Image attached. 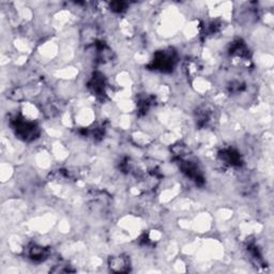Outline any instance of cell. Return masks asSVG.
Instances as JSON below:
<instances>
[{
    "label": "cell",
    "mask_w": 274,
    "mask_h": 274,
    "mask_svg": "<svg viewBox=\"0 0 274 274\" xmlns=\"http://www.w3.org/2000/svg\"><path fill=\"white\" fill-rule=\"evenodd\" d=\"M28 257L33 261L40 262L45 260L48 256V250L40 247V245L37 244H31L29 248H28Z\"/></svg>",
    "instance_id": "cell-7"
},
{
    "label": "cell",
    "mask_w": 274,
    "mask_h": 274,
    "mask_svg": "<svg viewBox=\"0 0 274 274\" xmlns=\"http://www.w3.org/2000/svg\"><path fill=\"white\" fill-rule=\"evenodd\" d=\"M12 127L16 136L25 142H31L40 135V130L35 122L27 121L21 117H16L12 121Z\"/></svg>",
    "instance_id": "cell-1"
},
{
    "label": "cell",
    "mask_w": 274,
    "mask_h": 274,
    "mask_svg": "<svg viewBox=\"0 0 274 274\" xmlns=\"http://www.w3.org/2000/svg\"><path fill=\"white\" fill-rule=\"evenodd\" d=\"M89 88H90L93 96L97 98H103L105 96V80L104 76L101 74H94L91 82L89 83Z\"/></svg>",
    "instance_id": "cell-5"
},
{
    "label": "cell",
    "mask_w": 274,
    "mask_h": 274,
    "mask_svg": "<svg viewBox=\"0 0 274 274\" xmlns=\"http://www.w3.org/2000/svg\"><path fill=\"white\" fill-rule=\"evenodd\" d=\"M220 159L224 162L225 164H228L231 166H240L242 164L241 156H240L239 152L233 149H225L220 152Z\"/></svg>",
    "instance_id": "cell-6"
},
{
    "label": "cell",
    "mask_w": 274,
    "mask_h": 274,
    "mask_svg": "<svg viewBox=\"0 0 274 274\" xmlns=\"http://www.w3.org/2000/svg\"><path fill=\"white\" fill-rule=\"evenodd\" d=\"M179 166H180V169L182 172L186 175L188 178L192 179L193 181L196 183H203L204 178L203 175L198 169V166L194 163V162L190 160H179Z\"/></svg>",
    "instance_id": "cell-3"
},
{
    "label": "cell",
    "mask_w": 274,
    "mask_h": 274,
    "mask_svg": "<svg viewBox=\"0 0 274 274\" xmlns=\"http://www.w3.org/2000/svg\"><path fill=\"white\" fill-rule=\"evenodd\" d=\"M176 54L172 49L159 50L154 55L151 68L162 72H170L176 64Z\"/></svg>",
    "instance_id": "cell-2"
},
{
    "label": "cell",
    "mask_w": 274,
    "mask_h": 274,
    "mask_svg": "<svg viewBox=\"0 0 274 274\" xmlns=\"http://www.w3.org/2000/svg\"><path fill=\"white\" fill-rule=\"evenodd\" d=\"M231 54L233 56H238V57L244 58L249 56V49L241 40H238L232 44Z\"/></svg>",
    "instance_id": "cell-9"
},
{
    "label": "cell",
    "mask_w": 274,
    "mask_h": 274,
    "mask_svg": "<svg viewBox=\"0 0 274 274\" xmlns=\"http://www.w3.org/2000/svg\"><path fill=\"white\" fill-rule=\"evenodd\" d=\"M108 265L113 272H128L130 271V259L126 256L119 255L109 258Z\"/></svg>",
    "instance_id": "cell-4"
},
{
    "label": "cell",
    "mask_w": 274,
    "mask_h": 274,
    "mask_svg": "<svg viewBox=\"0 0 274 274\" xmlns=\"http://www.w3.org/2000/svg\"><path fill=\"white\" fill-rule=\"evenodd\" d=\"M196 121L199 126H208L211 119H212V110H209L207 107H203L200 108L197 113H196Z\"/></svg>",
    "instance_id": "cell-8"
},
{
    "label": "cell",
    "mask_w": 274,
    "mask_h": 274,
    "mask_svg": "<svg viewBox=\"0 0 274 274\" xmlns=\"http://www.w3.org/2000/svg\"><path fill=\"white\" fill-rule=\"evenodd\" d=\"M126 5L125 2H113L110 4V8L113 11H117V12H121L124 10V7Z\"/></svg>",
    "instance_id": "cell-10"
}]
</instances>
